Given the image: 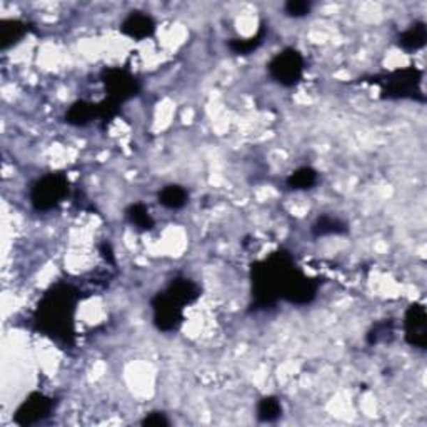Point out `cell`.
Wrapping results in <instances>:
<instances>
[{"label":"cell","instance_id":"cell-12","mask_svg":"<svg viewBox=\"0 0 427 427\" xmlns=\"http://www.w3.org/2000/svg\"><path fill=\"white\" fill-rule=\"evenodd\" d=\"M27 32V25L22 20H2L0 22V45L2 49H8L10 45L17 44Z\"/></svg>","mask_w":427,"mask_h":427},{"label":"cell","instance_id":"cell-17","mask_svg":"<svg viewBox=\"0 0 427 427\" xmlns=\"http://www.w3.org/2000/svg\"><path fill=\"white\" fill-rule=\"evenodd\" d=\"M315 182H317V172L310 167L299 169L287 179V183L290 189H296V190L310 189Z\"/></svg>","mask_w":427,"mask_h":427},{"label":"cell","instance_id":"cell-21","mask_svg":"<svg viewBox=\"0 0 427 427\" xmlns=\"http://www.w3.org/2000/svg\"><path fill=\"white\" fill-rule=\"evenodd\" d=\"M262 44V32H259L255 37L246 38V40H234L230 42V49L236 54H249L252 50H255L257 47Z\"/></svg>","mask_w":427,"mask_h":427},{"label":"cell","instance_id":"cell-1","mask_svg":"<svg viewBox=\"0 0 427 427\" xmlns=\"http://www.w3.org/2000/svg\"><path fill=\"white\" fill-rule=\"evenodd\" d=\"M75 299V292L67 285L55 287L52 292L47 294L37 313V322L42 331L54 337L67 339L72 332Z\"/></svg>","mask_w":427,"mask_h":427},{"label":"cell","instance_id":"cell-9","mask_svg":"<svg viewBox=\"0 0 427 427\" xmlns=\"http://www.w3.org/2000/svg\"><path fill=\"white\" fill-rule=\"evenodd\" d=\"M315 292H317V284L294 269L284 285L283 297L294 304H307L315 297Z\"/></svg>","mask_w":427,"mask_h":427},{"label":"cell","instance_id":"cell-4","mask_svg":"<svg viewBox=\"0 0 427 427\" xmlns=\"http://www.w3.org/2000/svg\"><path fill=\"white\" fill-rule=\"evenodd\" d=\"M269 72L280 85L292 87L301 80L304 72V59L296 49H285L272 59L269 63Z\"/></svg>","mask_w":427,"mask_h":427},{"label":"cell","instance_id":"cell-8","mask_svg":"<svg viewBox=\"0 0 427 427\" xmlns=\"http://www.w3.org/2000/svg\"><path fill=\"white\" fill-rule=\"evenodd\" d=\"M153 320L160 331H174L182 320V306L174 301L167 292L153 299Z\"/></svg>","mask_w":427,"mask_h":427},{"label":"cell","instance_id":"cell-22","mask_svg":"<svg viewBox=\"0 0 427 427\" xmlns=\"http://www.w3.org/2000/svg\"><path fill=\"white\" fill-rule=\"evenodd\" d=\"M310 2H306V0H290V2L285 3V12L290 17H306L310 12Z\"/></svg>","mask_w":427,"mask_h":427},{"label":"cell","instance_id":"cell-7","mask_svg":"<svg viewBox=\"0 0 427 427\" xmlns=\"http://www.w3.org/2000/svg\"><path fill=\"white\" fill-rule=\"evenodd\" d=\"M421 74L416 69L397 70L389 77L386 89H384V97L389 99H404V97H414L419 93Z\"/></svg>","mask_w":427,"mask_h":427},{"label":"cell","instance_id":"cell-2","mask_svg":"<svg viewBox=\"0 0 427 427\" xmlns=\"http://www.w3.org/2000/svg\"><path fill=\"white\" fill-rule=\"evenodd\" d=\"M292 259L285 252L269 257L254 269V296L259 306L266 307L276 301L277 297H283L284 285L287 283L289 276L294 271Z\"/></svg>","mask_w":427,"mask_h":427},{"label":"cell","instance_id":"cell-15","mask_svg":"<svg viewBox=\"0 0 427 427\" xmlns=\"http://www.w3.org/2000/svg\"><path fill=\"white\" fill-rule=\"evenodd\" d=\"M426 25L422 22H417L411 25L407 31H404L399 36V45L403 47L404 50H417L421 47H424L426 44Z\"/></svg>","mask_w":427,"mask_h":427},{"label":"cell","instance_id":"cell-18","mask_svg":"<svg viewBox=\"0 0 427 427\" xmlns=\"http://www.w3.org/2000/svg\"><path fill=\"white\" fill-rule=\"evenodd\" d=\"M283 412V405H280L277 397H264L257 405V417L264 422H272Z\"/></svg>","mask_w":427,"mask_h":427},{"label":"cell","instance_id":"cell-19","mask_svg":"<svg viewBox=\"0 0 427 427\" xmlns=\"http://www.w3.org/2000/svg\"><path fill=\"white\" fill-rule=\"evenodd\" d=\"M345 232V224L334 217H320L314 225L315 236H329V234Z\"/></svg>","mask_w":427,"mask_h":427},{"label":"cell","instance_id":"cell-23","mask_svg":"<svg viewBox=\"0 0 427 427\" xmlns=\"http://www.w3.org/2000/svg\"><path fill=\"white\" fill-rule=\"evenodd\" d=\"M142 424L149 427H160V426H169V421L165 419V416L162 412H152L145 417Z\"/></svg>","mask_w":427,"mask_h":427},{"label":"cell","instance_id":"cell-13","mask_svg":"<svg viewBox=\"0 0 427 427\" xmlns=\"http://www.w3.org/2000/svg\"><path fill=\"white\" fill-rule=\"evenodd\" d=\"M167 294L174 299V301L179 302V304L183 307L186 304L194 302L195 299L199 297V287L192 283V280L177 279L176 283L170 284V287L167 289Z\"/></svg>","mask_w":427,"mask_h":427},{"label":"cell","instance_id":"cell-3","mask_svg":"<svg viewBox=\"0 0 427 427\" xmlns=\"http://www.w3.org/2000/svg\"><path fill=\"white\" fill-rule=\"evenodd\" d=\"M69 192V181L62 174H49L32 187L31 200L37 211H49L57 206Z\"/></svg>","mask_w":427,"mask_h":427},{"label":"cell","instance_id":"cell-11","mask_svg":"<svg viewBox=\"0 0 427 427\" xmlns=\"http://www.w3.org/2000/svg\"><path fill=\"white\" fill-rule=\"evenodd\" d=\"M121 31L123 36L135 38V40H144V38L153 36V32H156V22H153L152 17H149L147 14L132 12L122 22Z\"/></svg>","mask_w":427,"mask_h":427},{"label":"cell","instance_id":"cell-6","mask_svg":"<svg viewBox=\"0 0 427 427\" xmlns=\"http://www.w3.org/2000/svg\"><path fill=\"white\" fill-rule=\"evenodd\" d=\"M54 409V400L45 397L40 392H33L20 404L15 412V422L20 426H32L36 422L45 419Z\"/></svg>","mask_w":427,"mask_h":427},{"label":"cell","instance_id":"cell-10","mask_svg":"<svg viewBox=\"0 0 427 427\" xmlns=\"http://www.w3.org/2000/svg\"><path fill=\"white\" fill-rule=\"evenodd\" d=\"M405 339L414 347L424 349L427 344V314L421 304H412L405 313Z\"/></svg>","mask_w":427,"mask_h":427},{"label":"cell","instance_id":"cell-5","mask_svg":"<svg viewBox=\"0 0 427 427\" xmlns=\"http://www.w3.org/2000/svg\"><path fill=\"white\" fill-rule=\"evenodd\" d=\"M107 93V99L115 102V104H122V102L132 99L139 91V84L135 77L130 72L123 69H107L102 74Z\"/></svg>","mask_w":427,"mask_h":427},{"label":"cell","instance_id":"cell-16","mask_svg":"<svg viewBox=\"0 0 427 427\" xmlns=\"http://www.w3.org/2000/svg\"><path fill=\"white\" fill-rule=\"evenodd\" d=\"M189 194L181 186H167L159 192V202L167 209H181L187 204Z\"/></svg>","mask_w":427,"mask_h":427},{"label":"cell","instance_id":"cell-20","mask_svg":"<svg viewBox=\"0 0 427 427\" xmlns=\"http://www.w3.org/2000/svg\"><path fill=\"white\" fill-rule=\"evenodd\" d=\"M129 219L134 225H137L139 229H152L153 227V220L149 214V209L144 206V204H134L129 209Z\"/></svg>","mask_w":427,"mask_h":427},{"label":"cell","instance_id":"cell-14","mask_svg":"<svg viewBox=\"0 0 427 427\" xmlns=\"http://www.w3.org/2000/svg\"><path fill=\"white\" fill-rule=\"evenodd\" d=\"M93 117H99L97 104H89V102L82 100L75 102L66 115L67 122L72 123V126H85V123L93 121Z\"/></svg>","mask_w":427,"mask_h":427}]
</instances>
